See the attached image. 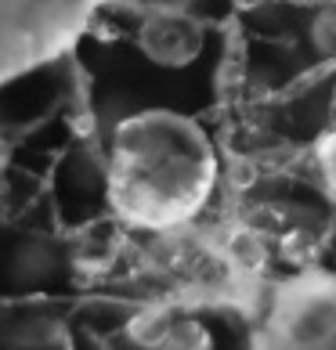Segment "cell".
<instances>
[{
    "label": "cell",
    "instance_id": "obj_3",
    "mask_svg": "<svg viewBox=\"0 0 336 350\" xmlns=\"http://www.w3.org/2000/svg\"><path fill=\"white\" fill-rule=\"evenodd\" d=\"M261 245L271 253H279L282 260L304 264L326 250V242L333 235V220L315 210V206H296V202H279V206H261L257 213L242 217Z\"/></svg>",
    "mask_w": 336,
    "mask_h": 350
},
{
    "label": "cell",
    "instance_id": "obj_1",
    "mask_svg": "<svg viewBox=\"0 0 336 350\" xmlns=\"http://www.w3.org/2000/svg\"><path fill=\"white\" fill-rule=\"evenodd\" d=\"M217 155L210 137L177 112H138L112 134L109 206L127 228H185L214 196Z\"/></svg>",
    "mask_w": 336,
    "mask_h": 350
},
{
    "label": "cell",
    "instance_id": "obj_5",
    "mask_svg": "<svg viewBox=\"0 0 336 350\" xmlns=\"http://www.w3.org/2000/svg\"><path fill=\"white\" fill-rule=\"evenodd\" d=\"M58 340V325L44 314H22L4 325V343L11 350H47Z\"/></svg>",
    "mask_w": 336,
    "mask_h": 350
},
{
    "label": "cell",
    "instance_id": "obj_2",
    "mask_svg": "<svg viewBox=\"0 0 336 350\" xmlns=\"http://www.w3.org/2000/svg\"><path fill=\"white\" fill-rule=\"evenodd\" d=\"M257 350H336V282L286 289Z\"/></svg>",
    "mask_w": 336,
    "mask_h": 350
},
{
    "label": "cell",
    "instance_id": "obj_6",
    "mask_svg": "<svg viewBox=\"0 0 336 350\" xmlns=\"http://www.w3.org/2000/svg\"><path fill=\"white\" fill-rule=\"evenodd\" d=\"M11 267H15V278H22V282H44L55 271V253H51V245L44 239H33L15 253V264Z\"/></svg>",
    "mask_w": 336,
    "mask_h": 350
},
{
    "label": "cell",
    "instance_id": "obj_7",
    "mask_svg": "<svg viewBox=\"0 0 336 350\" xmlns=\"http://www.w3.org/2000/svg\"><path fill=\"white\" fill-rule=\"evenodd\" d=\"M315 166H318V180L326 188V199L336 202V123L326 126V134L315 145Z\"/></svg>",
    "mask_w": 336,
    "mask_h": 350
},
{
    "label": "cell",
    "instance_id": "obj_4",
    "mask_svg": "<svg viewBox=\"0 0 336 350\" xmlns=\"http://www.w3.org/2000/svg\"><path fill=\"white\" fill-rule=\"evenodd\" d=\"M199 44H203L199 25L185 15H177V11H163V15L148 18L145 33H141V47L159 66H185V62L196 58Z\"/></svg>",
    "mask_w": 336,
    "mask_h": 350
}]
</instances>
